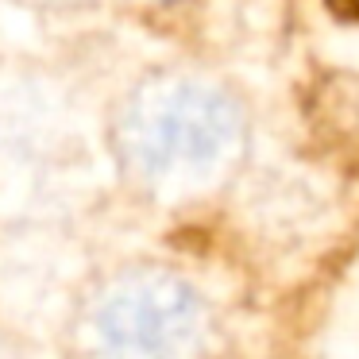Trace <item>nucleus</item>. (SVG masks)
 <instances>
[{
	"instance_id": "f257e3e1",
	"label": "nucleus",
	"mask_w": 359,
	"mask_h": 359,
	"mask_svg": "<svg viewBox=\"0 0 359 359\" xmlns=\"http://www.w3.org/2000/svg\"><path fill=\"white\" fill-rule=\"evenodd\" d=\"M243 147V112L228 89L194 74H163L128 101L120 155L155 194L212 186Z\"/></svg>"
},
{
	"instance_id": "f03ea898",
	"label": "nucleus",
	"mask_w": 359,
	"mask_h": 359,
	"mask_svg": "<svg viewBox=\"0 0 359 359\" xmlns=\"http://www.w3.org/2000/svg\"><path fill=\"white\" fill-rule=\"evenodd\" d=\"M86 328L97 359H197L209 320L186 278L140 266L93 297Z\"/></svg>"
},
{
	"instance_id": "20e7f679",
	"label": "nucleus",
	"mask_w": 359,
	"mask_h": 359,
	"mask_svg": "<svg viewBox=\"0 0 359 359\" xmlns=\"http://www.w3.org/2000/svg\"><path fill=\"white\" fill-rule=\"evenodd\" d=\"M351 4H359V0H351Z\"/></svg>"
},
{
	"instance_id": "7ed1b4c3",
	"label": "nucleus",
	"mask_w": 359,
	"mask_h": 359,
	"mask_svg": "<svg viewBox=\"0 0 359 359\" xmlns=\"http://www.w3.org/2000/svg\"><path fill=\"white\" fill-rule=\"evenodd\" d=\"M32 4H81V0H32Z\"/></svg>"
}]
</instances>
